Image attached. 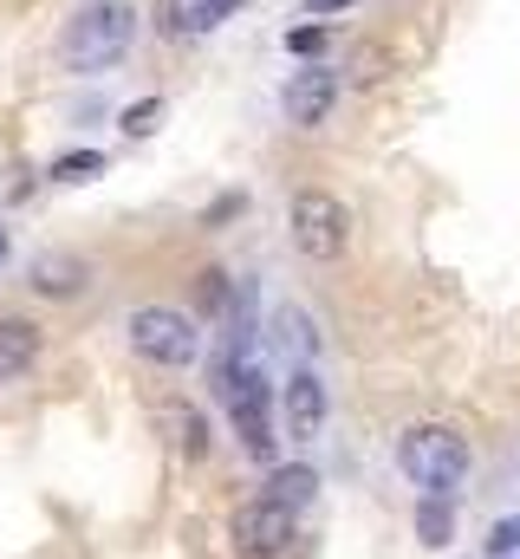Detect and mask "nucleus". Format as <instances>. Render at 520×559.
Listing matches in <instances>:
<instances>
[{"label": "nucleus", "mask_w": 520, "mask_h": 559, "mask_svg": "<svg viewBox=\"0 0 520 559\" xmlns=\"http://www.w3.org/2000/svg\"><path fill=\"white\" fill-rule=\"evenodd\" d=\"M293 540H299V508L273 501V495L241 501L235 521H228V547H235L241 559H286Z\"/></svg>", "instance_id": "39448f33"}, {"label": "nucleus", "mask_w": 520, "mask_h": 559, "mask_svg": "<svg viewBox=\"0 0 520 559\" xmlns=\"http://www.w3.org/2000/svg\"><path fill=\"white\" fill-rule=\"evenodd\" d=\"M397 475H403L416 495L456 501V495L475 481V455H469V442H462L449 423H410V429H397Z\"/></svg>", "instance_id": "f03ea898"}, {"label": "nucleus", "mask_w": 520, "mask_h": 559, "mask_svg": "<svg viewBox=\"0 0 520 559\" xmlns=\"http://www.w3.org/2000/svg\"><path fill=\"white\" fill-rule=\"evenodd\" d=\"M280 345L293 352V365H312V358H319V325H312L299 306H286V312H280Z\"/></svg>", "instance_id": "ddd939ff"}, {"label": "nucleus", "mask_w": 520, "mask_h": 559, "mask_svg": "<svg viewBox=\"0 0 520 559\" xmlns=\"http://www.w3.org/2000/svg\"><path fill=\"white\" fill-rule=\"evenodd\" d=\"M156 423H169V429H176V449H182L189 462H202V455H209V442H215V436H209V417H202L196 404H182V397L156 404Z\"/></svg>", "instance_id": "9b49d317"}, {"label": "nucleus", "mask_w": 520, "mask_h": 559, "mask_svg": "<svg viewBox=\"0 0 520 559\" xmlns=\"http://www.w3.org/2000/svg\"><path fill=\"white\" fill-rule=\"evenodd\" d=\"M125 338L130 352L143 365H156V371H182V365L202 358V332H196V319L182 306H137L125 319Z\"/></svg>", "instance_id": "7ed1b4c3"}, {"label": "nucleus", "mask_w": 520, "mask_h": 559, "mask_svg": "<svg viewBox=\"0 0 520 559\" xmlns=\"http://www.w3.org/2000/svg\"><path fill=\"white\" fill-rule=\"evenodd\" d=\"M332 105H339V72L332 66H299L286 85H280V118L293 124V131H319L326 118H332Z\"/></svg>", "instance_id": "423d86ee"}, {"label": "nucleus", "mask_w": 520, "mask_h": 559, "mask_svg": "<svg viewBox=\"0 0 520 559\" xmlns=\"http://www.w3.org/2000/svg\"><path fill=\"white\" fill-rule=\"evenodd\" d=\"M39 325L33 319H0V384H20L39 365Z\"/></svg>", "instance_id": "9d476101"}, {"label": "nucleus", "mask_w": 520, "mask_h": 559, "mask_svg": "<svg viewBox=\"0 0 520 559\" xmlns=\"http://www.w3.org/2000/svg\"><path fill=\"white\" fill-rule=\"evenodd\" d=\"M345 7H358V0H312V13L326 20V13H345Z\"/></svg>", "instance_id": "aec40b11"}, {"label": "nucleus", "mask_w": 520, "mask_h": 559, "mask_svg": "<svg viewBox=\"0 0 520 559\" xmlns=\"http://www.w3.org/2000/svg\"><path fill=\"white\" fill-rule=\"evenodd\" d=\"M482 547H488L495 559H520V514H508V521H495Z\"/></svg>", "instance_id": "a211bd4d"}, {"label": "nucleus", "mask_w": 520, "mask_h": 559, "mask_svg": "<svg viewBox=\"0 0 520 559\" xmlns=\"http://www.w3.org/2000/svg\"><path fill=\"white\" fill-rule=\"evenodd\" d=\"M85 280H92V267H85L79 254H39V261L26 267V286H33L39 299H79Z\"/></svg>", "instance_id": "1a4fd4ad"}, {"label": "nucleus", "mask_w": 520, "mask_h": 559, "mask_svg": "<svg viewBox=\"0 0 520 559\" xmlns=\"http://www.w3.org/2000/svg\"><path fill=\"white\" fill-rule=\"evenodd\" d=\"M449 534H456L449 501H442V495H416V540H423V547H449Z\"/></svg>", "instance_id": "4468645a"}, {"label": "nucleus", "mask_w": 520, "mask_h": 559, "mask_svg": "<svg viewBox=\"0 0 520 559\" xmlns=\"http://www.w3.org/2000/svg\"><path fill=\"white\" fill-rule=\"evenodd\" d=\"M125 138H156V124H163V98H137V105H125Z\"/></svg>", "instance_id": "f3484780"}, {"label": "nucleus", "mask_w": 520, "mask_h": 559, "mask_svg": "<svg viewBox=\"0 0 520 559\" xmlns=\"http://www.w3.org/2000/svg\"><path fill=\"white\" fill-rule=\"evenodd\" d=\"M235 7L241 0H163L156 7V33L163 39H209V33H222L235 20Z\"/></svg>", "instance_id": "6e6552de"}, {"label": "nucleus", "mask_w": 520, "mask_h": 559, "mask_svg": "<svg viewBox=\"0 0 520 559\" xmlns=\"http://www.w3.org/2000/svg\"><path fill=\"white\" fill-rule=\"evenodd\" d=\"M196 312H202V319H228V312H235V286H228L222 267H202V274H196Z\"/></svg>", "instance_id": "2eb2a0df"}, {"label": "nucleus", "mask_w": 520, "mask_h": 559, "mask_svg": "<svg viewBox=\"0 0 520 559\" xmlns=\"http://www.w3.org/2000/svg\"><path fill=\"white\" fill-rule=\"evenodd\" d=\"M46 176L52 182H92V176H105V156L98 150H66V156H52Z\"/></svg>", "instance_id": "dca6fc26"}, {"label": "nucleus", "mask_w": 520, "mask_h": 559, "mask_svg": "<svg viewBox=\"0 0 520 559\" xmlns=\"http://www.w3.org/2000/svg\"><path fill=\"white\" fill-rule=\"evenodd\" d=\"M260 495H273V501H286V508H312V495H319V468H306V462H273Z\"/></svg>", "instance_id": "f8f14e48"}, {"label": "nucleus", "mask_w": 520, "mask_h": 559, "mask_svg": "<svg viewBox=\"0 0 520 559\" xmlns=\"http://www.w3.org/2000/svg\"><path fill=\"white\" fill-rule=\"evenodd\" d=\"M130 46H137V7L130 0H85L59 33V66L72 79H105L130 59Z\"/></svg>", "instance_id": "f257e3e1"}, {"label": "nucleus", "mask_w": 520, "mask_h": 559, "mask_svg": "<svg viewBox=\"0 0 520 559\" xmlns=\"http://www.w3.org/2000/svg\"><path fill=\"white\" fill-rule=\"evenodd\" d=\"M286 52L319 59V52H326V26H293V33H286Z\"/></svg>", "instance_id": "6ab92c4d"}, {"label": "nucleus", "mask_w": 520, "mask_h": 559, "mask_svg": "<svg viewBox=\"0 0 520 559\" xmlns=\"http://www.w3.org/2000/svg\"><path fill=\"white\" fill-rule=\"evenodd\" d=\"M280 397H286V436H293V442H312V436L326 429V417H332L326 378H319L312 365H293L286 384H280Z\"/></svg>", "instance_id": "0eeeda50"}, {"label": "nucleus", "mask_w": 520, "mask_h": 559, "mask_svg": "<svg viewBox=\"0 0 520 559\" xmlns=\"http://www.w3.org/2000/svg\"><path fill=\"white\" fill-rule=\"evenodd\" d=\"M7 254H13V228L0 222V261H7Z\"/></svg>", "instance_id": "412c9836"}, {"label": "nucleus", "mask_w": 520, "mask_h": 559, "mask_svg": "<svg viewBox=\"0 0 520 559\" xmlns=\"http://www.w3.org/2000/svg\"><path fill=\"white\" fill-rule=\"evenodd\" d=\"M286 235H293L299 261H339L352 248V215L332 189H299L286 202Z\"/></svg>", "instance_id": "20e7f679"}]
</instances>
